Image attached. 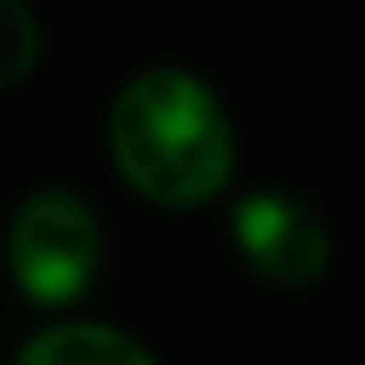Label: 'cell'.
Segmentation results:
<instances>
[{
	"mask_svg": "<svg viewBox=\"0 0 365 365\" xmlns=\"http://www.w3.org/2000/svg\"><path fill=\"white\" fill-rule=\"evenodd\" d=\"M108 145L135 194L150 205H205L226 188L237 140L220 113L215 91L188 70H140L113 103Z\"/></svg>",
	"mask_w": 365,
	"mask_h": 365,
	"instance_id": "1",
	"label": "cell"
},
{
	"mask_svg": "<svg viewBox=\"0 0 365 365\" xmlns=\"http://www.w3.org/2000/svg\"><path fill=\"white\" fill-rule=\"evenodd\" d=\"M103 263V231L86 199L65 188L33 194L11 220V279L38 307H65L91 285Z\"/></svg>",
	"mask_w": 365,
	"mask_h": 365,
	"instance_id": "2",
	"label": "cell"
},
{
	"mask_svg": "<svg viewBox=\"0 0 365 365\" xmlns=\"http://www.w3.org/2000/svg\"><path fill=\"white\" fill-rule=\"evenodd\" d=\"M231 237H237L242 258L269 279V285H312L328 269V226L312 215L301 199L290 194H247L231 210Z\"/></svg>",
	"mask_w": 365,
	"mask_h": 365,
	"instance_id": "3",
	"label": "cell"
},
{
	"mask_svg": "<svg viewBox=\"0 0 365 365\" xmlns=\"http://www.w3.org/2000/svg\"><path fill=\"white\" fill-rule=\"evenodd\" d=\"M16 365H156L129 333L103 322H65L48 328L16 354Z\"/></svg>",
	"mask_w": 365,
	"mask_h": 365,
	"instance_id": "4",
	"label": "cell"
},
{
	"mask_svg": "<svg viewBox=\"0 0 365 365\" xmlns=\"http://www.w3.org/2000/svg\"><path fill=\"white\" fill-rule=\"evenodd\" d=\"M38 65V22L22 0H0V86H16Z\"/></svg>",
	"mask_w": 365,
	"mask_h": 365,
	"instance_id": "5",
	"label": "cell"
}]
</instances>
